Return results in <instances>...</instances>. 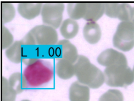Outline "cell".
I'll return each mask as SVG.
<instances>
[{
  "label": "cell",
  "mask_w": 134,
  "mask_h": 101,
  "mask_svg": "<svg viewBox=\"0 0 134 101\" xmlns=\"http://www.w3.org/2000/svg\"><path fill=\"white\" fill-rule=\"evenodd\" d=\"M84 39L89 44H95L100 41L101 36V29L96 22H88L83 28Z\"/></svg>",
  "instance_id": "cell-13"
},
{
  "label": "cell",
  "mask_w": 134,
  "mask_h": 101,
  "mask_svg": "<svg viewBox=\"0 0 134 101\" xmlns=\"http://www.w3.org/2000/svg\"><path fill=\"white\" fill-rule=\"evenodd\" d=\"M23 74L27 87L37 88L51 81L53 78L54 70L50 63L39 60L27 66Z\"/></svg>",
  "instance_id": "cell-2"
},
{
  "label": "cell",
  "mask_w": 134,
  "mask_h": 101,
  "mask_svg": "<svg viewBox=\"0 0 134 101\" xmlns=\"http://www.w3.org/2000/svg\"><path fill=\"white\" fill-rule=\"evenodd\" d=\"M99 64L105 68L116 66H128L127 59L122 52L113 48H108L99 54L97 58Z\"/></svg>",
  "instance_id": "cell-9"
},
{
  "label": "cell",
  "mask_w": 134,
  "mask_h": 101,
  "mask_svg": "<svg viewBox=\"0 0 134 101\" xmlns=\"http://www.w3.org/2000/svg\"><path fill=\"white\" fill-rule=\"evenodd\" d=\"M28 33L37 45L54 46L58 41V35L56 29L45 24L35 26Z\"/></svg>",
  "instance_id": "cell-6"
},
{
  "label": "cell",
  "mask_w": 134,
  "mask_h": 101,
  "mask_svg": "<svg viewBox=\"0 0 134 101\" xmlns=\"http://www.w3.org/2000/svg\"><path fill=\"white\" fill-rule=\"evenodd\" d=\"M65 5L62 2L43 4L41 16L43 24L57 29L62 22Z\"/></svg>",
  "instance_id": "cell-5"
},
{
  "label": "cell",
  "mask_w": 134,
  "mask_h": 101,
  "mask_svg": "<svg viewBox=\"0 0 134 101\" xmlns=\"http://www.w3.org/2000/svg\"><path fill=\"white\" fill-rule=\"evenodd\" d=\"M55 57L58 59H65L75 63L79 57L76 47L69 41L63 39L58 41L54 45Z\"/></svg>",
  "instance_id": "cell-10"
},
{
  "label": "cell",
  "mask_w": 134,
  "mask_h": 101,
  "mask_svg": "<svg viewBox=\"0 0 134 101\" xmlns=\"http://www.w3.org/2000/svg\"><path fill=\"white\" fill-rule=\"evenodd\" d=\"M55 71L59 78L70 79L75 75L74 63L65 59H58L55 64Z\"/></svg>",
  "instance_id": "cell-15"
},
{
  "label": "cell",
  "mask_w": 134,
  "mask_h": 101,
  "mask_svg": "<svg viewBox=\"0 0 134 101\" xmlns=\"http://www.w3.org/2000/svg\"><path fill=\"white\" fill-rule=\"evenodd\" d=\"M42 6L40 2H20L17 6V11L25 19L32 20L41 14Z\"/></svg>",
  "instance_id": "cell-12"
},
{
  "label": "cell",
  "mask_w": 134,
  "mask_h": 101,
  "mask_svg": "<svg viewBox=\"0 0 134 101\" xmlns=\"http://www.w3.org/2000/svg\"><path fill=\"white\" fill-rule=\"evenodd\" d=\"M22 62L25 65L29 66L41 59V51L39 45H36L31 36L28 33L21 39Z\"/></svg>",
  "instance_id": "cell-7"
},
{
  "label": "cell",
  "mask_w": 134,
  "mask_h": 101,
  "mask_svg": "<svg viewBox=\"0 0 134 101\" xmlns=\"http://www.w3.org/2000/svg\"><path fill=\"white\" fill-rule=\"evenodd\" d=\"M113 45L119 50L129 52L134 47V25L131 21H121L112 39Z\"/></svg>",
  "instance_id": "cell-4"
},
{
  "label": "cell",
  "mask_w": 134,
  "mask_h": 101,
  "mask_svg": "<svg viewBox=\"0 0 134 101\" xmlns=\"http://www.w3.org/2000/svg\"><path fill=\"white\" fill-rule=\"evenodd\" d=\"M75 76L78 81L90 88L97 89L105 82V75L97 67L90 62L88 57L80 55L74 63Z\"/></svg>",
  "instance_id": "cell-1"
},
{
  "label": "cell",
  "mask_w": 134,
  "mask_h": 101,
  "mask_svg": "<svg viewBox=\"0 0 134 101\" xmlns=\"http://www.w3.org/2000/svg\"><path fill=\"white\" fill-rule=\"evenodd\" d=\"M90 88L78 81L72 83L69 90L70 101H89Z\"/></svg>",
  "instance_id": "cell-11"
},
{
  "label": "cell",
  "mask_w": 134,
  "mask_h": 101,
  "mask_svg": "<svg viewBox=\"0 0 134 101\" xmlns=\"http://www.w3.org/2000/svg\"><path fill=\"white\" fill-rule=\"evenodd\" d=\"M1 14L2 24L9 22L12 21L15 17V8L11 3L2 2L1 5Z\"/></svg>",
  "instance_id": "cell-20"
},
{
  "label": "cell",
  "mask_w": 134,
  "mask_h": 101,
  "mask_svg": "<svg viewBox=\"0 0 134 101\" xmlns=\"http://www.w3.org/2000/svg\"><path fill=\"white\" fill-rule=\"evenodd\" d=\"M13 36L9 30L4 25L1 27V47L2 50H7L14 43Z\"/></svg>",
  "instance_id": "cell-23"
},
{
  "label": "cell",
  "mask_w": 134,
  "mask_h": 101,
  "mask_svg": "<svg viewBox=\"0 0 134 101\" xmlns=\"http://www.w3.org/2000/svg\"><path fill=\"white\" fill-rule=\"evenodd\" d=\"M105 82L110 87H123L134 82L132 70L129 66H116L104 70Z\"/></svg>",
  "instance_id": "cell-3"
},
{
  "label": "cell",
  "mask_w": 134,
  "mask_h": 101,
  "mask_svg": "<svg viewBox=\"0 0 134 101\" xmlns=\"http://www.w3.org/2000/svg\"><path fill=\"white\" fill-rule=\"evenodd\" d=\"M130 21L131 22L132 24L134 25V7H132V13H131V17Z\"/></svg>",
  "instance_id": "cell-24"
},
{
  "label": "cell",
  "mask_w": 134,
  "mask_h": 101,
  "mask_svg": "<svg viewBox=\"0 0 134 101\" xmlns=\"http://www.w3.org/2000/svg\"><path fill=\"white\" fill-rule=\"evenodd\" d=\"M10 87L17 94L21 93L25 88H28L23 74L20 72L12 74L8 79Z\"/></svg>",
  "instance_id": "cell-19"
},
{
  "label": "cell",
  "mask_w": 134,
  "mask_h": 101,
  "mask_svg": "<svg viewBox=\"0 0 134 101\" xmlns=\"http://www.w3.org/2000/svg\"><path fill=\"white\" fill-rule=\"evenodd\" d=\"M79 29V24L76 20L70 18L64 20L59 27L61 35L66 40L74 38L78 33Z\"/></svg>",
  "instance_id": "cell-16"
},
{
  "label": "cell",
  "mask_w": 134,
  "mask_h": 101,
  "mask_svg": "<svg viewBox=\"0 0 134 101\" xmlns=\"http://www.w3.org/2000/svg\"><path fill=\"white\" fill-rule=\"evenodd\" d=\"M98 101H124V96L118 89H109L101 95Z\"/></svg>",
  "instance_id": "cell-22"
},
{
  "label": "cell",
  "mask_w": 134,
  "mask_h": 101,
  "mask_svg": "<svg viewBox=\"0 0 134 101\" xmlns=\"http://www.w3.org/2000/svg\"><path fill=\"white\" fill-rule=\"evenodd\" d=\"M67 11L70 19L78 20L83 19L86 11V2H71L67 6Z\"/></svg>",
  "instance_id": "cell-18"
},
{
  "label": "cell",
  "mask_w": 134,
  "mask_h": 101,
  "mask_svg": "<svg viewBox=\"0 0 134 101\" xmlns=\"http://www.w3.org/2000/svg\"><path fill=\"white\" fill-rule=\"evenodd\" d=\"M16 93L10 87L8 80L5 77L1 80V101H15Z\"/></svg>",
  "instance_id": "cell-21"
},
{
  "label": "cell",
  "mask_w": 134,
  "mask_h": 101,
  "mask_svg": "<svg viewBox=\"0 0 134 101\" xmlns=\"http://www.w3.org/2000/svg\"><path fill=\"white\" fill-rule=\"evenodd\" d=\"M21 101H31V100H28V99H23V100H21Z\"/></svg>",
  "instance_id": "cell-26"
},
{
  "label": "cell",
  "mask_w": 134,
  "mask_h": 101,
  "mask_svg": "<svg viewBox=\"0 0 134 101\" xmlns=\"http://www.w3.org/2000/svg\"><path fill=\"white\" fill-rule=\"evenodd\" d=\"M132 72H133V81H134V66H133V68L132 69Z\"/></svg>",
  "instance_id": "cell-25"
},
{
  "label": "cell",
  "mask_w": 134,
  "mask_h": 101,
  "mask_svg": "<svg viewBox=\"0 0 134 101\" xmlns=\"http://www.w3.org/2000/svg\"><path fill=\"white\" fill-rule=\"evenodd\" d=\"M22 40L14 41L5 51V55L10 62L19 64L22 62Z\"/></svg>",
  "instance_id": "cell-17"
},
{
  "label": "cell",
  "mask_w": 134,
  "mask_h": 101,
  "mask_svg": "<svg viewBox=\"0 0 134 101\" xmlns=\"http://www.w3.org/2000/svg\"><path fill=\"white\" fill-rule=\"evenodd\" d=\"M132 7L127 3H105V14L121 21H130Z\"/></svg>",
  "instance_id": "cell-8"
},
{
  "label": "cell",
  "mask_w": 134,
  "mask_h": 101,
  "mask_svg": "<svg viewBox=\"0 0 134 101\" xmlns=\"http://www.w3.org/2000/svg\"><path fill=\"white\" fill-rule=\"evenodd\" d=\"M105 14V3L86 2L83 19L88 22H96Z\"/></svg>",
  "instance_id": "cell-14"
}]
</instances>
